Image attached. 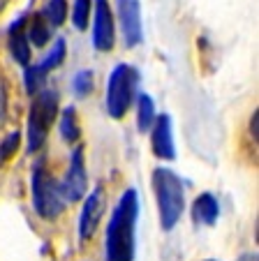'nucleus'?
Returning <instances> with one entry per match:
<instances>
[{
	"label": "nucleus",
	"instance_id": "3",
	"mask_svg": "<svg viewBox=\"0 0 259 261\" xmlns=\"http://www.w3.org/2000/svg\"><path fill=\"white\" fill-rule=\"evenodd\" d=\"M139 84V72L132 65H118L107 84V111L111 118H123L132 104L134 90Z\"/></svg>",
	"mask_w": 259,
	"mask_h": 261
},
{
	"label": "nucleus",
	"instance_id": "19",
	"mask_svg": "<svg viewBox=\"0 0 259 261\" xmlns=\"http://www.w3.org/2000/svg\"><path fill=\"white\" fill-rule=\"evenodd\" d=\"M74 88H77L79 95H88L90 90H93V74H90L88 69L79 72L77 76H74Z\"/></svg>",
	"mask_w": 259,
	"mask_h": 261
},
{
	"label": "nucleus",
	"instance_id": "13",
	"mask_svg": "<svg viewBox=\"0 0 259 261\" xmlns=\"http://www.w3.org/2000/svg\"><path fill=\"white\" fill-rule=\"evenodd\" d=\"M192 215H195V222H199V224H215V220L220 215V206H218L213 194L197 197L195 206H192Z\"/></svg>",
	"mask_w": 259,
	"mask_h": 261
},
{
	"label": "nucleus",
	"instance_id": "17",
	"mask_svg": "<svg viewBox=\"0 0 259 261\" xmlns=\"http://www.w3.org/2000/svg\"><path fill=\"white\" fill-rule=\"evenodd\" d=\"M42 16L46 19L49 25H60L65 21V16H67V3L65 0H49Z\"/></svg>",
	"mask_w": 259,
	"mask_h": 261
},
{
	"label": "nucleus",
	"instance_id": "21",
	"mask_svg": "<svg viewBox=\"0 0 259 261\" xmlns=\"http://www.w3.org/2000/svg\"><path fill=\"white\" fill-rule=\"evenodd\" d=\"M7 118V88H5V81L0 79V125L5 123Z\"/></svg>",
	"mask_w": 259,
	"mask_h": 261
},
{
	"label": "nucleus",
	"instance_id": "18",
	"mask_svg": "<svg viewBox=\"0 0 259 261\" xmlns=\"http://www.w3.org/2000/svg\"><path fill=\"white\" fill-rule=\"evenodd\" d=\"M88 16H90V0H77L74 3V14L72 21L79 30L88 28Z\"/></svg>",
	"mask_w": 259,
	"mask_h": 261
},
{
	"label": "nucleus",
	"instance_id": "15",
	"mask_svg": "<svg viewBox=\"0 0 259 261\" xmlns=\"http://www.w3.org/2000/svg\"><path fill=\"white\" fill-rule=\"evenodd\" d=\"M137 123H139V132H146V129H151L153 123H155V107H153V99L148 97V95H139Z\"/></svg>",
	"mask_w": 259,
	"mask_h": 261
},
{
	"label": "nucleus",
	"instance_id": "1",
	"mask_svg": "<svg viewBox=\"0 0 259 261\" xmlns=\"http://www.w3.org/2000/svg\"><path fill=\"white\" fill-rule=\"evenodd\" d=\"M139 201L137 192L127 190L121 197L107 229V259L132 261L134 259V227H137Z\"/></svg>",
	"mask_w": 259,
	"mask_h": 261
},
{
	"label": "nucleus",
	"instance_id": "6",
	"mask_svg": "<svg viewBox=\"0 0 259 261\" xmlns=\"http://www.w3.org/2000/svg\"><path fill=\"white\" fill-rule=\"evenodd\" d=\"M86 190H88V176H86V167H83V150L77 148L72 153L67 176L60 182V192H63L65 201H79L86 197Z\"/></svg>",
	"mask_w": 259,
	"mask_h": 261
},
{
	"label": "nucleus",
	"instance_id": "2",
	"mask_svg": "<svg viewBox=\"0 0 259 261\" xmlns=\"http://www.w3.org/2000/svg\"><path fill=\"white\" fill-rule=\"evenodd\" d=\"M153 185H155L157 208H160V224L164 231L178 224L185 206V192H183V182L169 169H155L153 171Z\"/></svg>",
	"mask_w": 259,
	"mask_h": 261
},
{
	"label": "nucleus",
	"instance_id": "16",
	"mask_svg": "<svg viewBox=\"0 0 259 261\" xmlns=\"http://www.w3.org/2000/svg\"><path fill=\"white\" fill-rule=\"evenodd\" d=\"M60 134H63L65 141L74 143L79 139V123H77V111H74L72 107H67L63 111V116H60Z\"/></svg>",
	"mask_w": 259,
	"mask_h": 261
},
{
	"label": "nucleus",
	"instance_id": "5",
	"mask_svg": "<svg viewBox=\"0 0 259 261\" xmlns=\"http://www.w3.org/2000/svg\"><path fill=\"white\" fill-rule=\"evenodd\" d=\"M33 203L35 211L42 217H46V220L58 217L63 213L65 203H67L63 199L60 185L54 180V176L44 167H37L33 171Z\"/></svg>",
	"mask_w": 259,
	"mask_h": 261
},
{
	"label": "nucleus",
	"instance_id": "7",
	"mask_svg": "<svg viewBox=\"0 0 259 261\" xmlns=\"http://www.w3.org/2000/svg\"><path fill=\"white\" fill-rule=\"evenodd\" d=\"M118 16H121V28H123V40H125V44L137 46L144 37L139 0H118Z\"/></svg>",
	"mask_w": 259,
	"mask_h": 261
},
{
	"label": "nucleus",
	"instance_id": "10",
	"mask_svg": "<svg viewBox=\"0 0 259 261\" xmlns=\"http://www.w3.org/2000/svg\"><path fill=\"white\" fill-rule=\"evenodd\" d=\"M93 40H95V46L102 51H109L113 46V42H116V37H113V19H111V10H109L107 0H98V5H95Z\"/></svg>",
	"mask_w": 259,
	"mask_h": 261
},
{
	"label": "nucleus",
	"instance_id": "20",
	"mask_svg": "<svg viewBox=\"0 0 259 261\" xmlns=\"http://www.w3.org/2000/svg\"><path fill=\"white\" fill-rule=\"evenodd\" d=\"M16 143H19V134H10V137L3 141V146H0V160H7L12 153L16 150Z\"/></svg>",
	"mask_w": 259,
	"mask_h": 261
},
{
	"label": "nucleus",
	"instance_id": "9",
	"mask_svg": "<svg viewBox=\"0 0 259 261\" xmlns=\"http://www.w3.org/2000/svg\"><path fill=\"white\" fill-rule=\"evenodd\" d=\"M102 211H104L102 188H95L88 194L86 203H83L81 217H79V233H81V238H90L95 233V229L100 224V217H102Z\"/></svg>",
	"mask_w": 259,
	"mask_h": 261
},
{
	"label": "nucleus",
	"instance_id": "22",
	"mask_svg": "<svg viewBox=\"0 0 259 261\" xmlns=\"http://www.w3.org/2000/svg\"><path fill=\"white\" fill-rule=\"evenodd\" d=\"M5 3H7V0H0V10H3V7H5Z\"/></svg>",
	"mask_w": 259,
	"mask_h": 261
},
{
	"label": "nucleus",
	"instance_id": "11",
	"mask_svg": "<svg viewBox=\"0 0 259 261\" xmlns=\"http://www.w3.org/2000/svg\"><path fill=\"white\" fill-rule=\"evenodd\" d=\"M153 153H155L160 160H174L176 158L169 116H160V118H155V127H153Z\"/></svg>",
	"mask_w": 259,
	"mask_h": 261
},
{
	"label": "nucleus",
	"instance_id": "14",
	"mask_svg": "<svg viewBox=\"0 0 259 261\" xmlns=\"http://www.w3.org/2000/svg\"><path fill=\"white\" fill-rule=\"evenodd\" d=\"M26 23H28V19H26ZM26 35H28V42H33L35 46H44L46 42H49L51 25L46 23V19L42 16V12H39V14H35L33 19H30L28 28H26Z\"/></svg>",
	"mask_w": 259,
	"mask_h": 261
},
{
	"label": "nucleus",
	"instance_id": "12",
	"mask_svg": "<svg viewBox=\"0 0 259 261\" xmlns=\"http://www.w3.org/2000/svg\"><path fill=\"white\" fill-rule=\"evenodd\" d=\"M10 51H12L16 63L28 65L30 42H28V35H26V16H21V19L10 28Z\"/></svg>",
	"mask_w": 259,
	"mask_h": 261
},
{
	"label": "nucleus",
	"instance_id": "4",
	"mask_svg": "<svg viewBox=\"0 0 259 261\" xmlns=\"http://www.w3.org/2000/svg\"><path fill=\"white\" fill-rule=\"evenodd\" d=\"M58 114V95L54 90H39L28 114V150H37L44 143L49 127Z\"/></svg>",
	"mask_w": 259,
	"mask_h": 261
},
{
	"label": "nucleus",
	"instance_id": "8",
	"mask_svg": "<svg viewBox=\"0 0 259 261\" xmlns=\"http://www.w3.org/2000/svg\"><path fill=\"white\" fill-rule=\"evenodd\" d=\"M63 58H65V42L58 40L54 44V49H51V54L46 56L42 63L26 67V88H28V93H39L42 86H44L46 74L54 67H58V65L63 63Z\"/></svg>",
	"mask_w": 259,
	"mask_h": 261
}]
</instances>
